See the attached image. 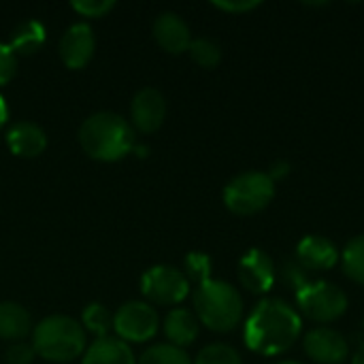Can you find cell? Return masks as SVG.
Returning a JSON list of instances; mask_svg holds the SVG:
<instances>
[{
  "label": "cell",
  "instance_id": "1",
  "mask_svg": "<svg viewBox=\"0 0 364 364\" xmlns=\"http://www.w3.org/2000/svg\"><path fill=\"white\" fill-rule=\"evenodd\" d=\"M303 320L299 311L282 299H262L245 320V346L262 356L288 352L301 337Z\"/></svg>",
  "mask_w": 364,
  "mask_h": 364
},
{
  "label": "cell",
  "instance_id": "2",
  "mask_svg": "<svg viewBox=\"0 0 364 364\" xmlns=\"http://www.w3.org/2000/svg\"><path fill=\"white\" fill-rule=\"evenodd\" d=\"M81 149L100 162H117L134 147V130L126 117L113 111L92 113L79 128Z\"/></svg>",
  "mask_w": 364,
  "mask_h": 364
},
{
  "label": "cell",
  "instance_id": "3",
  "mask_svg": "<svg viewBox=\"0 0 364 364\" xmlns=\"http://www.w3.org/2000/svg\"><path fill=\"white\" fill-rule=\"evenodd\" d=\"M194 316L213 333H230L243 320V296L239 290L222 279H205L196 284Z\"/></svg>",
  "mask_w": 364,
  "mask_h": 364
},
{
  "label": "cell",
  "instance_id": "4",
  "mask_svg": "<svg viewBox=\"0 0 364 364\" xmlns=\"http://www.w3.org/2000/svg\"><path fill=\"white\" fill-rule=\"evenodd\" d=\"M32 348L36 356L49 363H70L83 356L87 333L81 322L68 316H47L32 331Z\"/></svg>",
  "mask_w": 364,
  "mask_h": 364
},
{
  "label": "cell",
  "instance_id": "5",
  "mask_svg": "<svg viewBox=\"0 0 364 364\" xmlns=\"http://www.w3.org/2000/svg\"><path fill=\"white\" fill-rule=\"evenodd\" d=\"M275 198V181L262 171H245L224 188V205L235 215H256Z\"/></svg>",
  "mask_w": 364,
  "mask_h": 364
},
{
  "label": "cell",
  "instance_id": "6",
  "mask_svg": "<svg viewBox=\"0 0 364 364\" xmlns=\"http://www.w3.org/2000/svg\"><path fill=\"white\" fill-rule=\"evenodd\" d=\"M296 305L299 311L316 322V324H328L339 320L348 311V294L331 284V282H307L296 290Z\"/></svg>",
  "mask_w": 364,
  "mask_h": 364
},
{
  "label": "cell",
  "instance_id": "7",
  "mask_svg": "<svg viewBox=\"0 0 364 364\" xmlns=\"http://www.w3.org/2000/svg\"><path fill=\"white\" fill-rule=\"evenodd\" d=\"M158 328V311L147 301H128L113 314V333L128 346L154 339Z\"/></svg>",
  "mask_w": 364,
  "mask_h": 364
},
{
  "label": "cell",
  "instance_id": "8",
  "mask_svg": "<svg viewBox=\"0 0 364 364\" xmlns=\"http://www.w3.org/2000/svg\"><path fill=\"white\" fill-rule=\"evenodd\" d=\"M141 292L149 305H179L190 294V279L171 264H158L143 273Z\"/></svg>",
  "mask_w": 364,
  "mask_h": 364
},
{
  "label": "cell",
  "instance_id": "9",
  "mask_svg": "<svg viewBox=\"0 0 364 364\" xmlns=\"http://www.w3.org/2000/svg\"><path fill=\"white\" fill-rule=\"evenodd\" d=\"M305 354L318 364H341L350 356V343L348 339L328 326L314 328L303 339Z\"/></svg>",
  "mask_w": 364,
  "mask_h": 364
},
{
  "label": "cell",
  "instance_id": "10",
  "mask_svg": "<svg viewBox=\"0 0 364 364\" xmlns=\"http://www.w3.org/2000/svg\"><path fill=\"white\" fill-rule=\"evenodd\" d=\"M239 279L245 290L252 294H267L275 284V262L273 258L258 247L247 250L239 260Z\"/></svg>",
  "mask_w": 364,
  "mask_h": 364
},
{
  "label": "cell",
  "instance_id": "11",
  "mask_svg": "<svg viewBox=\"0 0 364 364\" xmlns=\"http://www.w3.org/2000/svg\"><path fill=\"white\" fill-rule=\"evenodd\" d=\"M58 51H60V58L66 68H73V70L83 68L96 51V36H94L92 26L85 21L73 23L62 34Z\"/></svg>",
  "mask_w": 364,
  "mask_h": 364
},
{
  "label": "cell",
  "instance_id": "12",
  "mask_svg": "<svg viewBox=\"0 0 364 364\" xmlns=\"http://www.w3.org/2000/svg\"><path fill=\"white\" fill-rule=\"evenodd\" d=\"M166 117V100L160 90L143 87L134 94L130 105V119L139 132H156Z\"/></svg>",
  "mask_w": 364,
  "mask_h": 364
},
{
  "label": "cell",
  "instance_id": "13",
  "mask_svg": "<svg viewBox=\"0 0 364 364\" xmlns=\"http://www.w3.org/2000/svg\"><path fill=\"white\" fill-rule=\"evenodd\" d=\"M154 38L164 51L177 55V53H183L190 49L192 32H190L188 21L179 13L164 11L154 21Z\"/></svg>",
  "mask_w": 364,
  "mask_h": 364
},
{
  "label": "cell",
  "instance_id": "14",
  "mask_svg": "<svg viewBox=\"0 0 364 364\" xmlns=\"http://www.w3.org/2000/svg\"><path fill=\"white\" fill-rule=\"evenodd\" d=\"M294 258L305 271H328L337 264L341 254L328 237L307 235L299 241Z\"/></svg>",
  "mask_w": 364,
  "mask_h": 364
},
{
  "label": "cell",
  "instance_id": "15",
  "mask_svg": "<svg viewBox=\"0 0 364 364\" xmlns=\"http://www.w3.org/2000/svg\"><path fill=\"white\" fill-rule=\"evenodd\" d=\"M6 147L13 156L19 158H36L47 147V134L45 130L28 119H21L13 124L6 132Z\"/></svg>",
  "mask_w": 364,
  "mask_h": 364
},
{
  "label": "cell",
  "instance_id": "16",
  "mask_svg": "<svg viewBox=\"0 0 364 364\" xmlns=\"http://www.w3.org/2000/svg\"><path fill=\"white\" fill-rule=\"evenodd\" d=\"M81 364H136V358L128 343L109 335L85 348Z\"/></svg>",
  "mask_w": 364,
  "mask_h": 364
},
{
  "label": "cell",
  "instance_id": "17",
  "mask_svg": "<svg viewBox=\"0 0 364 364\" xmlns=\"http://www.w3.org/2000/svg\"><path fill=\"white\" fill-rule=\"evenodd\" d=\"M162 328H164V335H166L168 343L183 350V348H188V346H192L196 341L198 331H200V322L194 316V311L177 307V309H171L166 314Z\"/></svg>",
  "mask_w": 364,
  "mask_h": 364
},
{
  "label": "cell",
  "instance_id": "18",
  "mask_svg": "<svg viewBox=\"0 0 364 364\" xmlns=\"http://www.w3.org/2000/svg\"><path fill=\"white\" fill-rule=\"evenodd\" d=\"M32 331V320L26 307L13 301L0 303V339L4 341H23Z\"/></svg>",
  "mask_w": 364,
  "mask_h": 364
},
{
  "label": "cell",
  "instance_id": "19",
  "mask_svg": "<svg viewBox=\"0 0 364 364\" xmlns=\"http://www.w3.org/2000/svg\"><path fill=\"white\" fill-rule=\"evenodd\" d=\"M45 26L38 21V19H28V21H21L13 34H11V41L6 43L15 55H30L34 51H38L45 43Z\"/></svg>",
  "mask_w": 364,
  "mask_h": 364
},
{
  "label": "cell",
  "instance_id": "20",
  "mask_svg": "<svg viewBox=\"0 0 364 364\" xmlns=\"http://www.w3.org/2000/svg\"><path fill=\"white\" fill-rule=\"evenodd\" d=\"M81 326L96 339L109 337V333L113 331V314L102 303H90L81 314Z\"/></svg>",
  "mask_w": 364,
  "mask_h": 364
},
{
  "label": "cell",
  "instance_id": "21",
  "mask_svg": "<svg viewBox=\"0 0 364 364\" xmlns=\"http://www.w3.org/2000/svg\"><path fill=\"white\" fill-rule=\"evenodd\" d=\"M341 262H343V273L352 282L364 286V235L354 237L346 245V250L341 254Z\"/></svg>",
  "mask_w": 364,
  "mask_h": 364
},
{
  "label": "cell",
  "instance_id": "22",
  "mask_svg": "<svg viewBox=\"0 0 364 364\" xmlns=\"http://www.w3.org/2000/svg\"><path fill=\"white\" fill-rule=\"evenodd\" d=\"M136 364H194L190 360V356L186 354V350L175 348L171 343H156L151 348H147Z\"/></svg>",
  "mask_w": 364,
  "mask_h": 364
},
{
  "label": "cell",
  "instance_id": "23",
  "mask_svg": "<svg viewBox=\"0 0 364 364\" xmlns=\"http://www.w3.org/2000/svg\"><path fill=\"white\" fill-rule=\"evenodd\" d=\"M188 53L203 68H215L222 62V47L213 38H207V36L192 38Z\"/></svg>",
  "mask_w": 364,
  "mask_h": 364
},
{
  "label": "cell",
  "instance_id": "24",
  "mask_svg": "<svg viewBox=\"0 0 364 364\" xmlns=\"http://www.w3.org/2000/svg\"><path fill=\"white\" fill-rule=\"evenodd\" d=\"M194 364H243V360L235 348L226 343H211L198 352Z\"/></svg>",
  "mask_w": 364,
  "mask_h": 364
},
{
  "label": "cell",
  "instance_id": "25",
  "mask_svg": "<svg viewBox=\"0 0 364 364\" xmlns=\"http://www.w3.org/2000/svg\"><path fill=\"white\" fill-rule=\"evenodd\" d=\"M211 258L207 256V254H203V252H192V254H188L186 256V277L190 279V282H196V284H200V282H205V279H209L211 277Z\"/></svg>",
  "mask_w": 364,
  "mask_h": 364
},
{
  "label": "cell",
  "instance_id": "26",
  "mask_svg": "<svg viewBox=\"0 0 364 364\" xmlns=\"http://www.w3.org/2000/svg\"><path fill=\"white\" fill-rule=\"evenodd\" d=\"M81 17H105L109 11L115 9V2L113 0H75L70 4Z\"/></svg>",
  "mask_w": 364,
  "mask_h": 364
},
{
  "label": "cell",
  "instance_id": "27",
  "mask_svg": "<svg viewBox=\"0 0 364 364\" xmlns=\"http://www.w3.org/2000/svg\"><path fill=\"white\" fill-rule=\"evenodd\" d=\"M17 73V55L6 43H0V87L11 83Z\"/></svg>",
  "mask_w": 364,
  "mask_h": 364
},
{
  "label": "cell",
  "instance_id": "28",
  "mask_svg": "<svg viewBox=\"0 0 364 364\" xmlns=\"http://www.w3.org/2000/svg\"><path fill=\"white\" fill-rule=\"evenodd\" d=\"M34 358H36V352L32 343H26V341L11 343V348L6 350V364H32Z\"/></svg>",
  "mask_w": 364,
  "mask_h": 364
},
{
  "label": "cell",
  "instance_id": "29",
  "mask_svg": "<svg viewBox=\"0 0 364 364\" xmlns=\"http://www.w3.org/2000/svg\"><path fill=\"white\" fill-rule=\"evenodd\" d=\"M284 277H286V282L292 284L296 290H299L301 286L307 284V271L299 264L296 258H294V260H286V264H284Z\"/></svg>",
  "mask_w": 364,
  "mask_h": 364
},
{
  "label": "cell",
  "instance_id": "30",
  "mask_svg": "<svg viewBox=\"0 0 364 364\" xmlns=\"http://www.w3.org/2000/svg\"><path fill=\"white\" fill-rule=\"evenodd\" d=\"M215 9L228 11V13H243V11H252L256 6H260L258 0H241V2H213Z\"/></svg>",
  "mask_w": 364,
  "mask_h": 364
},
{
  "label": "cell",
  "instance_id": "31",
  "mask_svg": "<svg viewBox=\"0 0 364 364\" xmlns=\"http://www.w3.org/2000/svg\"><path fill=\"white\" fill-rule=\"evenodd\" d=\"M273 181H277V179H284V177H288L290 175V164L286 162V160H277L271 168H269V173H267Z\"/></svg>",
  "mask_w": 364,
  "mask_h": 364
},
{
  "label": "cell",
  "instance_id": "32",
  "mask_svg": "<svg viewBox=\"0 0 364 364\" xmlns=\"http://www.w3.org/2000/svg\"><path fill=\"white\" fill-rule=\"evenodd\" d=\"M6 119H9V107H6V100L0 94V128L6 124Z\"/></svg>",
  "mask_w": 364,
  "mask_h": 364
},
{
  "label": "cell",
  "instance_id": "33",
  "mask_svg": "<svg viewBox=\"0 0 364 364\" xmlns=\"http://www.w3.org/2000/svg\"><path fill=\"white\" fill-rule=\"evenodd\" d=\"M352 364H364V343L358 346V350L354 352V356H352Z\"/></svg>",
  "mask_w": 364,
  "mask_h": 364
},
{
  "label": "cell",
  "instance_id": "34",
  "mask_svg": "<svg viewBox=\"0 0 364 364\" xmlns=\"http://www.w3.org/2000/svg\"><path fill=\"white\" fill-rule=\"evenodd\" d=\"M277 364H299V363H294V360H284V363H277Z\"/></svg>",
  "mask_w": 364,
  "mask_h": 364
}]
</instances>
